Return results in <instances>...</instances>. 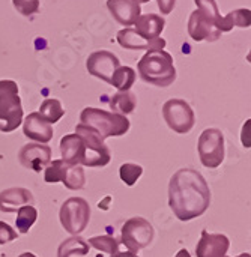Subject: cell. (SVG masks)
I'll use <instances>...</instances> for the list:
<instances>
[{
	"instance_id": "obj_1",
	"label": "cell",
	"mask_w": 251,
	"mask_h": 257,
	"mask_svg": "<svg viewBox=\"0 0 251 257\" xmlns=\"http://www.w3.org/2000/svg\"><path fill=\"white\" fill-rule=\"evenodd\" d=\"M211 205V190L194 169H179L169 182V206L181 221L202 217Z\"/></svg>"
},
{
	"instance_id": "obj_2",
	"label": "cell",
	"mask_w": 251,
	"mask_h": 257,
	"mask_svg": "<svg viewBox=\"0 0 251 257\" xmlns=\"http://www.w3.org/2000/svg\"><path fill=\"white\" fill-rule=\"evenodd\" d=\"M137 71L145 83L157 87H167L176 80L173 56L166 50H151L139 60Z\"/></svg>"
},
{
	"instance_id": "obj_3",
	"label": "cell",
	"mask_w": 251,
	"mask_h": 257,
	"mask_svg": "<svg viewBox=\"0 0 251 257\" xmlns=\"http://www.w3.org/2000/svg\"><path fill=\"white\" fill-rule=\"evenodd\" d=\"M80 123L95 130L104 140L108 137H120L127 134L131 126L127 116L95 107H87L80 113Z\"/></svg>"
},
{
	"instance_id": "obj_4",
	"label": "cell",
	"mask_w": 251,
	"mask_h": 257,
	"mask_svg": "<svg viewBox=\"0 0 251 257\" xmlns=\"http://www.w3.org/2000/svg\"><path fill=\"white\" fill-rule=\"evenodd\" d=\"M23 117L18 84L14 80H0V131H15L23 123Z\"/></svg>"
},
{
	"instance_id": "obj_5",
	"label": "cell",
	"mask_w": 251,
	"mask_h": 257,
	"mask_svg": "<svg viewBox=\"0 0 251 257\" xmlns=\"http://www.w3.org/2000/svg\"><path fill=\"white\" fill-rule=\"evenodd\" d=\"M75 134L84 143V160L81 166L86 167H105L111 161L110 148L105 145L104 139L92 128L78 123L75 126Z\"/></svg>"
},
{
	"instance_id": "obj_6",
	"label": "cell",
	"mask_w": 251,
	"mask_h": 257,
	"mask_svg": "<svg viewBox=\"0 0 251 257\" xmlns=\"http://www.w3.org/2000/svg\"><path fill=\"white\" fill-rule=\"evenodd\" d=\"M62 227L72 236L86 230L90 221V206L83 197H69L63 202L59 212Z\"/></svg>"
},
{
	"instance_id": "obj_7",
	"label": "cell",
	"mask_w": 251,
	"mask_h": 257,
	"mask_svg": "<svg viewBox=\"0 0 251 257\" xmlns=\"http://www.w3.org/2000/svg\"><path fill=\"white\" fill-rule=\"evenodd\" d=\"M197 152L200 163L208 169H217L223 164L226 148L224 136L218 128H206L197 142Z\"/></svg>"
},
{
	"instance_id": "obj_8",
	"label": "cell",
	"mask_w": 251,
	"mask_h": 257,
	"mask_svg": "<svg viewBox=\"0 0 251 257\" xmlns=\"http://www.w3.org/2000/svg\"><path fill=\"white\" fill-rule=\"evenodd\" d=\"M163 117L167 126L178 134H188L196 125V114L185 99L172 98L163 105Z\"/></svg>"
},
{
	"instance_id": "obj_9",
	"label": "cell",
	"mask_w": 251,
	"mask_h": 257,
	"mask_svg": "<svg viewBox=\"0 0 251 257\" xmlns=\"http://www.w3.org/2000/svg\"><path fill=\"white\" fill-rule=\"evenodd\" d=\"M152 224L142 217H133L125 221L120 230V241L131 253H137L151 245L154 241Z\"/></svg>"
},
{
	"instance_id": "obj_10",
	"label": "cell",
	"mask_w": 251,
	"mask_h": 257,
	"mask_svg": "<svg viewBox=\"0 0 251 257\" xmlns=\"http://www.w3.org/2000/svg\"><path fill=\"white\" fill-rule=\"evenodd\" d=\"M119 66H120V60L117 59V56L113 54L111 51H107V50L95 51L86 60L87 72L90 75L108 83V84L111 81V77H113L114 71Z\"/></svg>"
},
{
	"instance_id": "obj_11",
	"label": "cell",
	"mask_w": 251,
	"mask_h": 257,
	"mask_svg": "<svg viewBox=\"0 0 251 257\" xmlns=\"http://www.w3.org/2000/svg\"><path fill=\"white\" fill-rule=\"evenodd\" d=\"M18 161L23 167L33 172H41L51 161V148L41 143H27L18 152Z\"/></svg>"
},
{
	"instance_id": "obj_12",
	"label": "cell",
	"mask_w": 251,
	"mask_h": 257,
	"mask_svg": "<svg viewBox=\"0 0 251 257\" xmlns=\"http://www.w3.org/2000/svg\"><path fill=\"white\" fill-rule=\"evenodd\" d=\"M188 35L196 42H215L217 39H220L221 32L205 14L196 9L194 12H191L188 20Z\"/></svg>"
},
{
	"instance_id": "obj_13",
	"label": "cell",
	"mask_w": 251,
	"mask_h": 257,
	"mask_svg": "<svg viewBox=\"0 0 251 257\" xmlns=\"http://www.w3.org/2000/svg\"><path fill=\"white\" fill-rule=\"evenodd\" d=\"M230 248V241L223 233H209L202 230V236L196 245L197 257H224Z\"/></svg>"
},
{
	"instance_id": "obj_14",
	"label": "cell",
	"mask_w": 251,
	"mask_h": 257,
	"mask_svg": "<svg viewBox=\"0 0 251 257\" xmlns=\"http://www.w3.org/2000/svg\"><path fill=\"white\" fill-rule=\"evenodd\" d=\"M23 133L29 140L41 145H47L54 136L53 126L47 120H44L39 113H30L29 116H26V119L23 120Z\"/></svg>"
},
{
	"instance_id": "obj_15",
	"label": "cell",
	"mask_w": 251,
	"mask_h": 257,
	"mask_svg": "<svg viewBox=\"0 0 251 257\" xmlns=\"http://www.w3.org/2000/svg\"><path fill=\"white\" fill-rule=\"evenodd\" d=\"M116 39H117L119 45L127 50H146V51L164 50V47L167 44L166 39H163V38H158L155 41H146L133 27H125V29L119 30Z\"/></svg>"
},
{
	"instance_id": "obj_16",
	"label": "cell",
	"mask_w": 251,
	"mask_h": 257,
	"mask_svg": "<svg viewBox=\"0 0 251 257\" xmlns=\"http://www.w3.org/2000/svg\"><path fill=\"white\" fill-rule=\"evenodd\" d=\"M107 8L113 18L122 26H134L142 15V8L136 0H107Z\"/></svg>"
},
{
	"instance_id": "obj_17",
	"label": "cell",
	"mask_w": 251,
	"mask_h": 257,
	"mask_svg": "<svg viewBox=\"0 0 251 257\" xmlns=\"http://www.w3.org/2000/svg\"><path fill=\"white\" fill-rule=\"evenodd\" d=\"M33 203V194L23 187L8 188L0 193V211L11 214L17 212L20 208Z\"/></svg>"
},
{
	"instance_id": "obj_18",
	"label": "cell",
	"mask_w": 251,
	"mask_h": 257,
	"mask_svg": "<svg viewBox=\"0 0 251 257\" xmlns=\"http://www.w3.org/2000/svg\"><path fill=\"white\" fill-rule=\"evenodd\" d=\"M60 154L62 161L68 166H81L84 160V143L80 136L66 134L60 140Z\"/></svg>"
},
{
	"instance_id": "obj_19",
	"label": "cell",
	"mask_w": 251,
	"mask_h": 257,
	"mask_svg": "<svg viewBox=\"0 0 251 257\" xmlns=\"http://www.w3.org/2000/svg\"><path fill=\"white\" fill-rule=\"evenodd\" d=\"M134 26V30L142 38H145L146 41H155L161 36V32L166 27V20L157 14H145L137 18Z\"/></svg>"
},
{
	"instance_id": "obj_20",
	"label": "cell",
	"mask_w": 251,
	"mask_h": 257,
	"mask_svg": "<svg viewBox=\"0 0 251 257\" xmlns=\"http://www.w3.org/2000/svg\"><path fill=\"white\" fill-rule=\"evenodd\" d=\"M110 108L111 113L120 114V116H127L131 114L136 107H137V96L133 92H117L111 96L110 99Z\"/></svg>"
},
{
	"instance_id": "obj_21",
	"label": "cell",
	"mask_w": 251,
	"mask_h": 257,
	"mask_svg": "<svg viewBox=\"0 0 251 257\" xmlns=\"http://www.w3.org/2000/svg\"><path fill=\"white\" fill-rule=\"evenodd\" d=\"M89 244L80 236H71L65 239L59 248L57 257H74V256H87L89 254Z\"/></svg>"
},
{
	"instance_id": "obj_22",
	"label": "cell",
	"mask_w": 251,
	"mask_h": 257,
	"mask_svg": "<svg viewBox=\"0 0 251 257\" xmlns=\"http://www.w3.org/2000/svg\"><path fill=\"white\" fill-rule=\"evenodd\" d=\"M251 24V11L250 9H235L229 12L226 17L221 20V33L223 32H230L233 27H250Z\"/></svg>"
},
{
	"instance_id": "obj_23",
	"label": "cell",
	"mask_w": 251,
	"mask_h": 257,
	"mask_svg": "<svg viewBox=\"0 0 251 257\" xmlns=\"http://www.w3.org/2000/svg\"><path fill=\"white\" fill-rule=\"evenodd\" d=\"M136 75L137 74L131 66H119L114 71L110 84L114 86L119 92H128L136 83Z\"/></svg>"
},
{
	"instance_id": "obj_24",
	"label": "cell",
	"mask_w": 251,
	"mask_h": 257,
	"mask_svg": "<svg viewBox=\"0 0 251 257\" xmlns=\"http://www.w3.org/2000/svg\"><path fill=\"white\" fill-rule=\"evenodd\" d=\"M41 117L44 120H47L50 125L51 123H56L59 122L63 116H65V110L60 104L59 99H54V98H47L42 101L41 107H39V111Z\"/></svg>"
},
{
	"instance_id": "obj_25",
	"label": "cell",
	"mask_w": 251,
	"mask_h": 257,
	"mask_svg": "<svg viewBox=\"0 0 251 257\" xmlns=\"http://www.w3.org/2000/svg\"><path fill=\"white\" fill-rule=\"evenodd\" d=\"M38 220V211L35 206L32 205H26L23 208H20L17 211V220H15V226L18 229L20 233H27L30 230V227L36 223Z\"/></svg>"
},
{
	"instance_id": "obj_26",
	"label": "cell",
	"mask_w": 251,
	"mask_h": 257,
	"mask_svg": "<svg viewBox=\"0 0 251 257\" xmlns=\"http://www.w3.org/2000/svg\"><path fill=\"white\" fill-rule=\"evenodd\" d=\"M68 164L63 163L62 160H53L50 164L45 167L44 172V181L48 184H56V182H63L66 172H68Z\"/></svg>"
},
{
	"instance_id": "obj_27",
	"label": "cell",
	"mask_w": 251,
	"mask_h": 257,
	"mask_svg": "<svg viewBox=\"0 0 251 257\" xmlns=\"http://www.w3.org/2000/svg\"><path fill=\"white\" fill-rule=\"evenodd\" d=\"M87 244H89V247H93L95 250H98L101 253H107L110 256H113L119 251V241L113 236H108V235L93 236L89 239Z\"/></svg>"
},
{
	"instance_id": "obj_28",
	"label": "cell",
	"mask_w": 251,
	"mask_h": 257,
	"mask_svg": "<svg viewBox=\"0 0 251 257\" xmlns=\"http://www.w3.org/2000/svg\"><path fill=\"white\" fill-rule=\"evenodd\" d=\"M86 184L84 170L81 166H69L66 176L63 179V185L68 190H81Z\"/></svg>"
},
{
	"instance_id": "obj_29",
	"label": "cell",
	"mask_w": 251,
	"mask_h": 257,
	"mask_svg": "<svg viewBox=\"0 0 251 257\" xmlns=\"http://www.w3.org/2000/svg\"><path fill=\"white\" fill-rule=\"evenodd\" d=\"M194 3L197 5V9H199L202 14H205V15L215 24V27L220 30L223 17H221V14H220V11H218L217 2H215V0H194ZM220 32H221V30H220Z\"/></svg>"
},
{
	"instance_id": "obj_30",
	"label": "cell",
	"mask_w": 251,
	"mask_h": 257,
	"mask_svg": "<svg viewBox=\"0 0 251 257\" xmlns=\"http://www.w3.org/2000/svg\"><path fill=\"white\" fill-rule=\"evenodd\" d=\"M142 175H143V167L134 163H125L119 169V176L122 182H125L128 187H133L140 179Z\"/></svg>"
},
{
	"instance_id": "obj_31",
	"label": "cell",
	"mask_w": 251,
	"mask_h": 257,
	"mask_svg": "<svg viewBox=\"0 0 251 257\" xmlns=\"http://www.w3.org/2000/svg\"><path fill=\"white\" fill-rule=\"evenodd\" d=\"M12 5L24 17H30L39 12V8H41L39 0H12Z\"/></svg>"
},
{
	"instance_id": "obj_32",
	"label": "cell",
	"mask_w": 251,
	"mask_h": 257,
	"mask_svg": "<svg viewBox=\"0 0 251 257\" xmlns=\"http://www.w3.org/2000/svg\"><path fill=\"white\" fill-rule=\"evenodd\" d=\"M18 238V233L5 221H0V244H9L12 241H15Z\"/></svg>"
},
{
	"instance_id": "obj_33",
	"label": "cell",
	"mask_w": 251,
	"mask_h": 257,
	"mask_svg": "<svg viewBox=\"0 0 251 257\" xmlns=\"http://www.w3.org/2000/svg\"><path fill=\"white\" fill-rule=\"evenodd\" d=\"M157 3H158V8L163 15L170 14L176 6V0H157Z\"/></svg>"
},
{
	"instance_id": "obj_34",
	"label": "cell",
	"mask_w": 251,
	"mask_h": 257,
	"mask_svg": "<svg viewBox=\"0 0 251 257\" xmlns=\"http://www.w3.org/2000/svg\"><path fill=\"white\" fill-rule=\"evenodd\" d=\"M110 257H139L136 253H131V251H123V253H116V254H113V256Z\"/></svg>"
},
{
	"instance_id": "obj_35",
	"label": "cell",
	"mask_w": 251,
	"mask_h": 257,
	"mask_svg": "<svg viewBox=\"0 0 251 257\" xmlns=\"http://www.w3.org/2000/svg\"><path fill=\"white\" fill-rule=\"evenodd\" d=\"M175 257H191V254L188 253V250H185V248H182L181 251H178V254Z\"/></svg>"
},
{
	"instance_id": "obj_36",
	"label": "cell",
	"mask_w": 251,
	"mask_h": 257,
	"mask_svg": "<svg viewBox=\"0 0 251 257\" xmlns=\"http://www.w3.org/2000/svg\"><path fill=\"white\" fill-rule=\"evenodd\" d=\"M18 257H36V256H35L33 253H29V251H27V253H21Z\"/></svg>"
},
{
	"instance_id": "obj_37",
	"label": "cell",
	"mask_w": 251,
	"mask_h": 257,
	"mask_svg": "<svg viewBox=\"0 0 251 257\" xmlns=\"http://www.w3.org/2000/svg\"><path fill=\"white\" fill-rule=\"evenodd\" d=\"M236 257H251V256H250V253H242V254H239V256H236Z\"/></svg>"
},
{
	"instance_id": "obj_38",
	"label": "cell",
	"mask_w": 251,
	"mask_h": 257,
	"mask_svg": "<svg viewBox=\"0 0 251 257\" xmlns=\"http://www.w3.org/2000/svg\"><path fill=\"white\" fill-rule=\"evenodd\" d=\"M136 2L140 5V3H148V2H151V0H136Z\"/></svg>"
},
{
	"instance_id": "obj_39",
	"label": "cell",
	"mask_w": 251,
	"mask_h": 257,
	"mask_svg": "<svg viewBox=\"0 0 251 257\" xmlns=\"http://www.w3.org/2000/svg\"><path fill=\"white\" fill-rule=\"evenodd\" d=\"M224 257H229V256H224Z\"/></svg>"
}]
</instances>
